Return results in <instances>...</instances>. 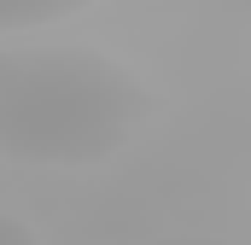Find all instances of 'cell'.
<instances>
[{"instance_id":"3957f363","label":"cell","mask_w":251,"mask_h":245,"mask_svg":"<svg viewBox=\"0 0 251 245\" xmlns=\"http://www.w3.org/2000/svg\"><path fill=\"white\" fill-rule=\"evenodd\" d=\"M0 245H41L24 216H0Z\"/></svg>"},{"instance_id":"6da1fadb","label":"cell","mask_w":251,"mask_h":245,"mask_svg":"<svg viewBox=\"0 0 251 245\" xmlns=\"http://www.w3.org/2000/svg\"><path fill=\"white\" fill-rule=\"evenodd\" d=\"M152 117V88L100 47L0 53V158L24 170H100Z\"/></svg>"},{"instance_id":"7a4b0ae2","label":"cell","mask_w":251,"mask_h":245,"mask_svg":"<svg viewBox=\"0 0 251 245\" xmlns=\"http://www.w3.org/2000/svg\"><path fill=\"white\" fill-rule=\"evenodd\" d=\"M94 0H0V29L6 35H24V29H53L64 18L88 12Z\"/></svg>"},{"instance_id":"277c9868","label":"cell","mask_w":251,"mask_h":245,"mask_svg":"<svg viewBox=\"0 0 251 245\" xmlns=\"http://www.w3.org/2000/svg\"><path fill=\"white\" fill-rule=\"evenodd\" d=\"M152 245H234V240H216V234H164Z\"/></svg>"}]
</instances>
